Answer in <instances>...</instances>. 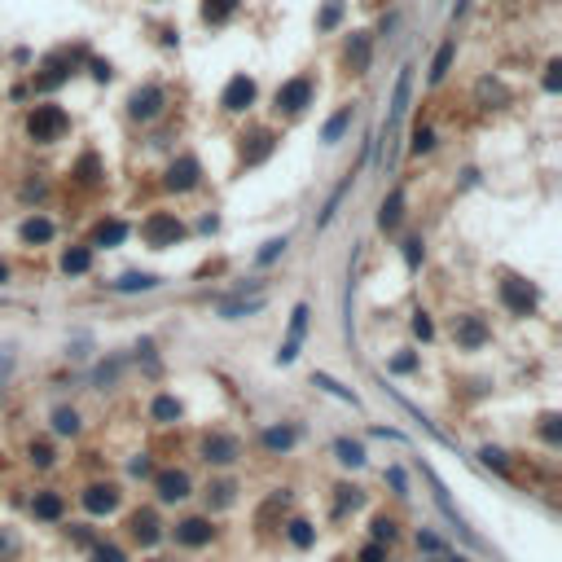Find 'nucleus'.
Returning a JSON list of instances; mask_svg holds the SVG:
<instances>
[{
	"mask_svg": "<svg viewBox=\"0 0 562 562\" xmlns=\"http://www.w3.org/2000/svg\"><path fill=\"white\" fill-rule=\"evenodd\" d=\"M497 295H501V308H505L510 317H532V312L541 308V290H536V281L514 277V273H505V277H501Z\"/></svg>",
	"mask_w": 562,
	"mask_h": 562,
	"instance_id": "f03ea898",
	"label": "nucleus"
},
{
	"mask_svg": "<svg viewBox=\"0 0 562 562\" xmlns=\"http://www.w3.org/2000/svg\"><path fill=\"white\" fill-rule=\"evenodd\" d=\"M299 440H304V427H295V422H277V427H264V431H259V444H264V452H273V457H277V452L286 457Z\"/></svg>",
	"mask_w": 562,
	"mask_h": 562,
	"instance_id": "2eb2a0df",
	"label": "nucleus"
},
{
	"mask_svg": "<svg viewBox=\"0 0 562 562\" xmlns=\"http://www.w3.org/2000/svg\"><path fill=\"white\" fill-rule=\"evenodd\" d=\"M418 365H422V360H418V351H396V356L387 360V369H391V373H418Z\"/></svg>",
	"mask_w": 562,
	"mask_h": 562,
	"instance_id": "37998d69",
	"label": "nucleus"
},
{
	"mask_svg": "<svg viewBox=\"0 0 562 562\" xmlns=\"http://www.w3.org/2000/svg\"><path fill=\"white\" fill-rule=\"evenodd\" d=\"M409 150H413V154H431V150H435V132H431V127H418Z\"/></svg>",
	"mask_w": 562,
	"mask_h": 562,
	"instance_id": "09e8293b",
	"label": "nucleus"
},
{
	"mask_svg": "<svg viewBox=\"0 0 562 562\" xmlns=\"http://www.w3.org/2000/svg\"><path fill=\"white\" fill-rule=\"evenodd\" d=\"M31 514H35V523H58V519L66 514V497H62L58 488H40V492L31 497Z\"/></svg>",
	"mask_w": 562,
	"mask_h": 562,
	"instance_id": "6ab92c4d",
	"label": "nucleus"
},
{
	"mask_svg": "<svg viewBox=\"0 0 562 562\" xmlns=\"http://www.w3.org/2000/svg\"><path fill=\"white\" fill-rule=\"evenodd\" d=\"M127 536L136 541V545H158L163 541V523H158V514L154 510H132L127 514Z\"/></svg>",
	"mask_w": 562,
	"mask_h": 562,
	"instance_id": "4468645a",
	"label": "nucleus"
},
{
	"mask_svg": "<svg viewBox=\"0 0 562 562\" xmlns=\"http://www.w3.org/2000/svg\"><path fill=\"white\" fill-rule=\"evenodd\" d=\"M27 461L40 466V470H49V466H53V449H49L44 440H31V444H27Z\"/></svg>",
	"mask_w": 562,
	"mask_h": 562,
	"instance_id": "a18cd8bd",
	"label": "nucleus"
},
{
	"mask_svg": "<svg viewBox=\"0 0 562 562\" xmlns=\"http://www.w3.org/2000/svg\"><path fill=\"white\" fill-rule=\"evenodd\" d=\"M382 479H387V483H391V492H396V497H409V474H404V470H400V466H391V470H387V474H382Z\"/></svg>",
	"mask_w": 562,
	"mask_h": 562,
	"instance_id": "8fccbe9b",
	"label": "nucleus"
},
{
	"mask_svg": "<svg viewBox=\"0 0 562 562\" xmlns=\"http://www.w3.org/2000/svg\"><path fill=\"white\" fill-rule=\"evenodd\" d=\"M312 80L308 75H295V80H286L281 89H277V97H273V111L277 114H304L312 106Z\"/></svg>",
	"mask_w": 562,
	"mask_h": 562,
	"instance_id": "423d86ee",
	"label": "nucleus"
},
{
	"mask_svg": "<svg viewBox=\"0 0 562 562\" xmlns=\"http://www.w3.org/2000/svg\"><path fill=\"white\" fill-rule=\"evenodd\" d=\"M286 246H290L286 237H268V242L259 246V255H255V264H259V268H268V264H277V259L286 255Z\"/></svg>",
	"mask_w": 562,
	"mask_h": 562,
	"instance_id": "c9c22d12",
	"label": "nucleus"
},
{
	"mask_svg": "<svg viewBox=\"0 0 562 562\" xmlns=\"http://www.w3.org/2000/svg\"><path fill=\"white\" fill-rule=\"evenodd\" d=\"M452 58H457V40H444V44H440V53H435V62H431V84H444Z\"/></svg>",
	"mask_w": 562,
	"mask_h": 562,
	"instance_id": "2f4dec72",
	"label": "nucleus"
},
{
	"mask_svg": "<svg viewBox=\"0 0 562 562\" xmlns=\"http://www.w3.org/2000/svg\"><path fill=\"white\" fill-rule=\"evenodd\" d=\"M75 172H80V181H84V185H93V181H97V154H84Z\"/></svg>",
	"mask_w": 562,
	"mask_h": 562,
	"instance_id": "3c124183",
	"label": "nucleus"
},
{
	"mask_svg": "<svg viewBox=\"0 0 562 562\" xmlns=\"http://www.w3.org/2000/svg\"><path fill=\"white\" fill-rule=\"evenodd\" d=\"M9 554H18V536L9 527H0V558H9Z\"/></svg>",
	"mask_w": 562,
	"mask_h": 562,
	"instance_id": "6e6d98bb",
	"label": "nucleus"
},
{
	"mask_svg": "<svg viewBox=\"0 0 562 562\" xmlns=\"http://www.w3.org/2000/svg\"><path fill=\"white\" fill-rule=\"evenodd\" d=\"M347 189H351V176H347V181H343V185H338L335 194H330V198H326V207H321V216H317V228H326V225H330V220H335V212H338V203H343V198H347Z\"/></svg>",
	"mask_w": 562,
	"mask_h": 562,
	"instance_id": "58836bf2",
	"label": "nucleus"
},
{
	"mask_svg": "<svg viewBox=\"0 0 562 562\" xmlns=\"http://www.w3.org/2000/svg\"><path fill=\"white\" fill-rule=\"evenodd\" d=\"M233 497H237V483H233V479H216V483L207 488V505H216V510L233 505Z\"/></svg>",
	"mask_w": 562,
	"mask_h": 562,
	"instance_id": "473e14b6",
	"label": "nucleus"
},
{
	"mask_svg": "<svg viewBox=\"0 0 562 562\" xmlns=\"http://www.w3.org/2000/svg\"><path fill=\"white\" fill-rule=\"evenodd\" d=\"M409 97H413V66H400L396 75V93H391V111H387V136L400 127V119L409 111Z\"/></svg>",
	"mask_w": 562,
	"mask_h": 562,
	"instance_id": "dca6fc26",
	"label": "nucleus"
},
{
	"mask_svg": "<svg viewBox=\"0 0 562 562\" xmlns=\"http://www.w3.org/2000/svg\"><path fill=\"white\" fill-rule=\"evenodd\" d=\"M150 418H154L158 427H172V422H181V418H185V404H181L176 396H167V391H163V396H154V400H150Z\"/></svg>",
	"mask_w": 562,
	"mask_h": 562,
	"instance_id": "aec40b11",
	"label": "nucleus"
},
{
	"mask_svg": "<svg viewBox=\"0 0 562 562\" xmlns=\"http://www.w3.org/2000/svg\"><path fill=\"white\" fill-rule=\"evenodd\" d=\"M198 452H203L207 466H233V461L242 457V440L228 435V431H207L203 444H198Z\"/></svg>",
	"mask_w": 562,
	"mask_h": 562,
	"instance_id": "6e6552de",
	"label": "nucleus"
},
{
	"mask_svg": "<svg viewBox=\"0 0 562 562\" xmlns=\"http://www.w3.org/2000/svg\"><path fill=\"white\" fill-rule=\"evenodd\" d=\"M132 474H136V479H145V474H150V457H145V452H136V457H132Z\"/></svg>",
	"mask_w": 562,
	"mask_h": 562,
	"instance_id": "4d7b16f0",
	"label": "nucleus"
},
{
	"mask_svg": "<svg viewBox=\"0 0 562 562\" xmlns=\"http://www.w3.org/2000/svg\"><path fill=\"white\" fill-rule=\"evenodd\" d=\"M150 562H158V558H150Z\"/></svg>",
	"mask_w": 562,
	"mask_h": 562,
	"instance_id": "e2e57ef3",
	"label": "nucleus"
},
{
	"mask_svg": "<svg viewBox=\"0 0 562 562\" xmlns=\"http://www.w3.org/2000/svg\"><path fill=\"white\" fill-rule=\"evenodd\" d=\"M53 220H44V216H27L22 220V228H18V237L27 242V246H44V242H53Z\"/></svg>",
	"mask_w": 562,
	"mask_h": 562,
	"instance_id": "4be33fe9",
	"label": "nucleus"
},
{
	"mask_svg": "<svg viewBox=\"0 0 562 562\" xmlns=\"http://www.w3.org/2000/svg\"><path fill=\"white\" fill-rule=\"evenodd\" d=\"M369 541H378V545H391V541H396V519L378 514V519L369 523Z\"/></svg>",
	"mask_w": 562,
	"mask_h": 562,
	"instance_id": "ea45409f",
	"label": "nucleus"
},
{
	"mask_svg": "<svg viewBox=\"0 0 562 562\" xmlns=\"http://www.w3.org/2000/svg\"><path fill=\"white\" fill-rule=\"evenodd\" d=\"M479 461H483L488 470H497V474H510V457H505V449H497V444H483V449H479Z\"/></svg>",
	"mask_w": 562,
	"mask_h": 562,
	"instance_id": "4c0bfd02",
	"label": "nucleus"
},
{
	"mask_svg": "<svg viewBox=\"0 0 562 562\" xmlns=\"http://www.w3.org/2000/svg\"><path fill=\"white\" fill-rule=\"evenodd\" d=\"M335 457L347 466V470H360V466L369 461L365 444H360V440H347V435H343V440H335Z\"/></svg>",
	"mask_w": 562,
	"mask_h": 562,
	"instance_id": "bb28decb",
	"label": "nucleus"
},
{
	"mask_svg": "<svg viewBox=\"0 0 562 562\" xmlns=\"http://www.w3.org/2000/svg\"><path fill=\"white\" fill-rule=\"evenodd\" d=\"M400 250H404L409 273H418V268H422V255H427V250H422V237H404V242H400Z\"/></svg>",
	"mask_w": 562,
	"mask_h": 562,
	"instance_id": "79ce46f5",
	"label": "nucleus"
},
{
	"mask_svg": "<svg viewBox=\"0 0 562 562\" xmlns=\"http://www.w3.org/2000/svg\"><path fill=\"white\" fill-rule=\"evenodd\" d=\"M264 312V299H228L220 304V321H242V317H255Z\"/></svg>",
	"mask_w": 562,
	"mask_h": 562,
	"instance_id": "c756f323",
	"label": "nucleus"
},
{
	"mask_svg": "<svg viewBox=\"0 0 562 562\" xmlns=\"http://www.w3.org/2000/svg\"><path fill=\"white\" fill-rule=\"evenodd\" d=\"M71 536H75L80 545H93V532H89V527H71Z\"/></svg>",
	"mask_w": 562,
	"mask_h": 562,
	"instance_id": "bf43d9fd",
	"label": "nucleus"
},
{
	"mask_svg": "<svg viewBox=\"0 0 562 562\" xmlns=\"http://www.w3.org/2000/svg\"><path fill=\"white\" fill-rule=\"evenodd\" d=\"M154 492H158L163 505H176V501H189V497H194V479H189V470L167 466V470L154 474Z\"/></svg>",
	"mask_w": 562,
	"mask_h": 562,
	"instance_id": "0eeeda50",
	"label": "nucleus"
},
{
	"mask_svg": "<svg viewBox=\"0 0 562 562\" xmlns=\"http://www.w3.org/2000/svg\"><path fill=\"white\" fill-rule=\"evenodd\" d=\"M185 233H189V228L181 225L172 212H150V216L141 220V242H145L150 250H167V246L185 242Z\"/></svg>",
	"mask_w": 562,
	"mask_h": 562,
	"instance_id": "7ed1b4c3",
	"label": "nucleus"
},
{
	"mask_svg": "<svg viewBox=\"0 0 562 562\" xmlns=\"http://www.w3.org/2000/svg\"><path fill=\"white\" fill-rule=\"evenodd\" d=\"M360 562H387V545H378V541H369V545L360 550Z\"/></svg>",
	"mask_w": 562,
	"mask_h": 562,
	"instance_id": "864d4df0",
	"label": "nucleus"
},
{
	"mask_svg": "<svg viewBox=\"0 0 562 562\" xmlns=\"http://www.w3.org/2000/svg\"><path fill=\"white\" fill-rule=\"evenodd\" d=\"M308 317H312V308H308V304H295V312H290V330H286V343L277 347V365H295V356L304 351Z\"/></svg>",
	"mask_w": 562,
	"mask_h": 562,
	"instance_id": "1a4fd4ad",
	"label": "nucleus"
},
{
	"mask_svg": "<svg viewBox=\"0 0 562 562\" xmlns=\"http://www.w3.org/2000/svg\"><path fill=\"white\" fill-rule=\"evenodd\" d=\"M163 281L154 277V273H123L119 281H111L114 295H145V290H158Z\"/></svg>",
	"mask_w": 562,
	"mask_h": 562,
	"instance_id": "412c9836",
	"label": "nucleus"
},
{
	"mask_svg": "<svg viewBox=\"0 0 562 562\" xmlns=\"http://www.w3.org/2000/svg\"><path fill=\"white\" fill-rule=\"evenodd\" d=\"M418 550H422V554H444L449 545H444V541H440L431 527H422V532H418Z\"/></svg>",
	"mask_w": 562,
	"mask_h": 562,
	"instance_id": "de8ad7c7",
	"label": "nucleus"
},
{
	"mask_svg": "<svg viewBox=\"0 0 562 562\" xmlns=\"http://www.w3.org/2000/svg\"><path fill=\"white\" fill-rule=\"evenodd\" d=\"M237 0H203V22H228Z\"/></svg>",
	"mask_w": 562,
	"mask_h": 562,
	"instance_id": "e433bc0d",
	"label": "nucleus"
},
{
	"mask_svg": "<svg viewBox=\"0 0 562 562\" xmlns=\"http://www.w3.org/2000/svg\"><path fill=\"white\" fill-rule=\"evenodd\" d=\"M163 106H167V93H163L158 84H145V89H136V93L127 97V114H132V119H141V123L158 119Z\"/></svg>",
	"mask_w": 562,
	"mask_h": 562,
	"instance_id": "f8f14e48",
	"label": "nucleus"
},
{
	"mask_svg": "<svg viewBox=\"0 0 562 562\" xmlns=\"http://www.w3.org/2000/svg\"><path fill=\"white\" fill-rule=\"evenodd\" d=\"M312 387H321L326 396H335V400H343V404H351V409H360V396H356L351 387H343L338 378H330V373H312Z\"/></svg>",
	"mask_w": 562,
	"mask_h": 562,
	"instance_id": "a878e982",
	"label": "nucleus"
},
{
	"mask_svg": "<svg viewBox=\"0 0 562 562\" xmlns=\"http://www.w3.org/2000/svg\"><path fill=\"white\" fill-rule=\"evenodd\" d=\"M127 233H132V228L123 225V220H102V225H97V233H93V246H119Z\"/></svg>",
	"mask_w": 562,
	"mask_h": 562,
	"instance_id": "7c9ffc66",
	"label": "nucleus"
},
{
	"mask_svg": "<svg viewBox=\"0 0 562 562\" xmlns=\"http://www.w3.org/2000/svg\"><path fill=\"white\" fill-rule=\"evenodd\" d=\"M409 326H413V335L422 338V343H431V338H435V321H431V312H413V321H409Z\"/></svg>",
	"mask_w": 562,
	"mask_h": 562,
	"instance_id": "49530a36",
	"label": "nucleus"
},
{
	"mask_svg": "<svg viewBox=\"0 0 562 562\" xmlns=\"http://www.w3.org/2000/svg\"><path fill=\"white\" fill-rule=\"evenodd\" d=\"M66 132H71V114L62 111L58 102L31 106V114H27V136H31L35 145H53V141H62Z\"/></svg>",
	"mask_w": 562,
	"mask_h": 562,
	"instance_id": "f257e3e1",
	"label": "nucleus"
},
{
	"mask_svg": "<svg viewBox=\"0 0 562 562\" xmlns=\"http://www.w3.org/2000/svg\"><path fill=\"white\" fill-rule=\"evenodd\" d=\"M172 541H176V545H185V550H203V545H212V541H216V527H212V519L189 514V519H181V523L172 527Z\"/></svg>",
	"mask_w": 562,
	"mask_h": 562,
	"instance_id": "9d476101",
	"label": "nucleus"
},
{
	"mask_svg": "<svg viewBox=\"0 0 562 562\" xmlns=\"http://www.w3.org/2000/svg\"><path fill=\"white\" fill-rule=\"evenodd\" d=\"M286 541H290L295 550H312V545H317V527H312L308 519H290V523H286Z\"/></svg>",
	"mask_w": 562,
	"mask_h": 562,
	"instance_id": "c85d7f7f",
	"label": "nucleus"
},
{
	"mask_svg": "<svg viewBox=\"0 0 562 562\" xmlns=\"http://www.w3.org/2000/svg\"><path fill=\"white\" fill-rule=\"evenodd\" d=\"M369 435H378V440H404V435H400V431H391V427H373Z\"/></svg>",
	"mask_w": 562,
	"mask_h": 562,
	"instance_id": "13d9d810",
	"label": "nucleus"
},
{
	"mask_svg": "<svg viewBox=\"0 0 562 562\" xmlns=\"http://www.w3.org/2000/svg\"><path fill=\"white\" fill-rule=\"evenodd\" d=\"M347 66H351V75H365L369 71V35H351L347 40Z\"/></svg>",
	"mask_w": 562,
	"mask_h": 562,
	"instance_id": "393cba45",
	"label": "nucleus"
},
{
	"mask_svg": "<svg viewBox=\"0 0 562 562\" xmlns=\"http://www.w3.org/2000/svg\"><path fill=\"white\" fill-rule=\"evenodd\" d=\"M449 562H470V558L466 554H449Z\"/></svg>",
	"mask_w": 562,
	"mask_h": 562,
	"instance_id": "680f3d73",
	"label": "nucleus"
},
{
	"mask_svg": "<svg viewBox=\"0 0 562 562\" xmlns=\"http://www.w3.org/2000/svg\"><path fill=\"white\" fill-rule=\"evenodd\" d=\"M536 431H541L545 444H554V449L562 444V418L558 413H541V427H536Z\"/></svg>",
	"mask_w": 562,
	"mask_h": 562,
	"instance_id": "a19ab883",
	"label": "nucleus"
},
{
	"mask_svg": "<svg viewBox=\"0 0 562 562\" xmlns=\"http://www.w3.org/2000/svg\"><path fill=\"white\" fill-rule=\"evenodd\" d=\"M431 562H435V558H431Z\"/></svg>",
	"mask_w": 562,
	"mask_h": 562,
	"instance_id": "0e129e2a",
	"label": "nucleus"
},
{
	"mask_svg": "<svg viewBox=\"0 0 562 562\" xmlns=\"http://www.w3.org/2000/svg\"><path fill=\"white\" fill-rule=\"evenodd\" d=\"M220 106H225L228 114H242L255 106V80L250 75H233L225 84V93H220Z\"/></svg>",
	"mask_w": 562,
	"mask_h": 562,
	"instance_id": "f3484780",
	"label": "nucleus"
},
{
	"mask_svg": "<svg viewBox=\"0 0 562 562\" xmlns=\"http://www.w3.org/2000/svg\"><path fill=\"white\" fill-rule=\"evenodd\" d=\"M80 427H84V422H80L75 409H66V404L53 409V431H58V435H80Z\"/></svg>",
	"mask_w": 562,
	"mask_h": 562,
	"instance_id": "f704fd0d",
	"label": "nucleus"
},
{
	"mask_svg": "<svg viewBox=\"0 0 562 562\" xmlns=\"http://www.w3.org/2000/svg\"><path fill=\"white\" fill-rule=\"evenodd\" d=\"M335 492H338V505H335V514H347V510H360V505H365V492H360L356 483H338Z\"/></svg>",
	"mask_w": 562,
	"mask_h": 562,
	"instance_id": "72a5a7b5",
	"label": "nucleus"
},
{
	"mask_svg": "<svg viewBox=\"0 0 562 562\" xmlns=\"http://www.w3.org/2000/svg\"><path fill=\"white\" fill-rule=\"evenodd\" d=\"M4 281H9V264L0 259V286H4Z\"/></svg>",
	"mask_w": 562,
	"mask_h": 562,
	"instance_id": "052dcab7",
	"label": "nucleus"
},
{
	"mask_svg": "<svg viewBox=\"0 0 562 562\" xmlns=\"http://www.w3.org/2000/svg\"><path fill=\"white\" fill-rule=\"evenodd\" d=\"M562 62H550V66H545V89H550V93H558L562 89Z\"/></svg>",
	"mask_w": 562,
	"mask_h": 562,
	"instance_id": "5fc2aeb1",
	"label": "nucleus"
},
{
	"mask_svg": "<svg viewBox=\"0 0 562 562\" xmlns=\"http://www.w3.org/2000/svg\"><path fill=\"white\" fill-rule=\"evenodd\" d=\"M338 22H343V0H330V4L317 13V31H335Z\"/></svg>",
	"mask_w": 562,
	"mask_h": 562,
	"instance_id": "c03bdc74",
	"label": "nucleus"
},
{
	"mask_svg": "<svg viewBox=\"0 0 562 562\" xmlns=\"http://www.w3.org/2000/svg\"><path fill=\"white\" fill-rule=\"evenodd\" d=\"M198 181H203V167H198V158L194 154H181L172 167H167V189L172 194H189V189H198Z\"/></svg>",
	"mask_w": 562,
	"mask_h": 562,
	"instance_id": "ddd939ff",
	"label": "nucleus"
},
{
	"mask_svg": "<svg viewBox=\"0 0 562 562\" xmlns=\"http://www.w3.org/2000/svg\"><path fill=\"white\" fill-rule=\"evenodd\" d=\"M93 562H123L119 545H93Z\"/></svg>",
	"mask_w": 562,
	"mask_h": 562,
	"instance_id": "603ef678",
	"label": "nucleus"
},
{
	"mask_svg": "<svg viewBox=\"0 0 562 562\" xmlns=\"http://www.w3.org/2000/svg\"><path fill=\"white\" fill-rule=\"evenodd\" d=\"M93 268V246H66L62 250V273L66 277H84Z\"/></svg>",
	"mask_w": 562,
	"mask_h": 562,
	"instance_id": "5701e85b",
	"label": "nucleus"
},
{
	"mask_svg": "<svg viewBox=\"0 0 562 562\" xmlns=\"http://www.w3.org/2000/svg\"><path fill=\"white\" fill-rule=\"evenodd\" d=\"M80 505H84L93 519H106V514H114V510L123 505V488H119L114 479H97V483H89V488L80 492Z\"/></svg>",
	"mask_w": 562,
	"mask_h": 562,
	"instance_id": "39448f33",
	"label": "nucleus"
},
{
	"mask_svg": "<svg viewBox=\"0 0 562 562\" xmlns=\"http://www.w3.org/2000/svg\"><path fill=\"white\" fill-rule=\"evenodd\" d=\"M452 338H457L461 351H479V347L492 338V330H488V321H483L479 312H461V317L452 321Z\"/></svg>",
	"mask_w": 562,
	"mask_h": 562,
	"instance_id": "9b49d317",
	"label": "nucleus"
},
{
	"mask_svg": "<svg viewBox=\"0 0 562 562\" xmlns=\"http://www.w3.org/2000/svg\"><path fill=\"white\" fill-rule=\"evenodd\" d=\"M400 216H404V194H400V189H391V194L382 198V207H378V228H382V233H391V228L400 225Z\"/></svg>",
	"mask_w": 562,
	"mask_h": 562,
	"instance_id": "b1692460",
	"label": "nucleus"
},
{
	"mask_svg": "<svg viewBox=\"0 0 562 562\" xmlns=\"http://www.w3.org/2000/svg\"><path fill=\"white\" fill-rule=\"evenodd\" d=\"M422 474H427V483H431V492H435V505H440V514L449 519V527L457 532V536H461V541H466V545H479L474 527H470V523L461 519V510L452 505V497H449V488H444V479H440V474H435V470H431L427 461H422Z\"/></svg>",
	"mask_w": 562,
	"mask_h": 562,
	"instance_id": "20e7f679",
	"label": "nucleus"
},
{
	"mask_svg": "<svg viewBox=\"0 0 562 562\" xmlns=\"http://www.w3.org/2000/svg\"><path fill=\"white\" fill-rule=\"evenodd\" d=\"M273 150H277V136H273L268 127H255L250 136H242V163H246V167H259Z\"/></svg>",
	"mask_w": 562,
	"mask_h": 562,
	"instance_id": "a211bd4d",
	"label": "nucleus"
},
{
	"mask_svg": "<svg viewBox=\"0 0 562 562\" xmlns=\"http://www.w3.org/2000/svg\"><path fill=\"white\" fill-rule=\"evenodd\" d=\"M351 119H356V106H343L338 114H330V123L321 127V141L326 145H338L343 136H347V127H351Z\"/></svg>",
	"mask_w": 562,
	"mask_h": 562,
	"instance_id": "cd10ccee",
	"label": "nucleus"
}]
</instances>
